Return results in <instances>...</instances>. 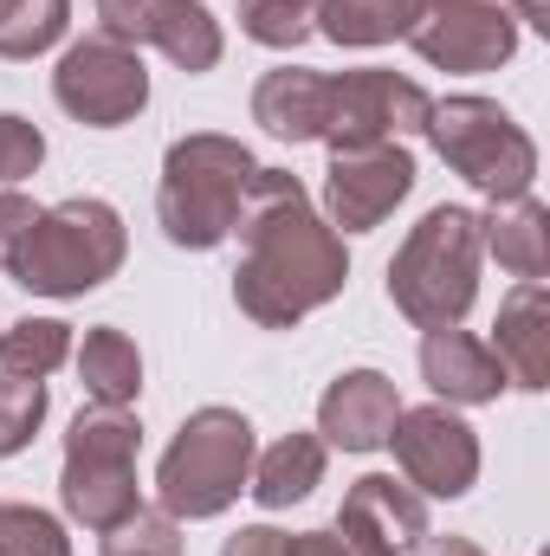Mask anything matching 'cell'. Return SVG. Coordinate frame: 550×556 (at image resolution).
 Listing matches in <instances>:
<instances>
[{"instance_id": "6da1fadb", "label": "cell", "mask_w": 550, "mask_h": 556, "mask_svg": "<svg viewBox=\"0 0 550 556\" xmlns=\"http://www.w3.org/2000/svg\"><path fill=\"white\" fill-rule=\"evenodd\" d=\"M234 233L247 247V260L234 273V304L260 330H291L298 317L330 304L343 291V278H350L337 227L311 214L298 175H285V168H260L247 181Z\"/></svg>"}, {"instance_id": "7a4b0ae2", "label": "cell", "mask_w": 550, "mask_h": 556, "mask_svg": "<svg viewBox=\"0 0 550 556\" xmlns=\"http://www.w3.org/2000/svg\"><path fill=\"white\" fill-rule=\"evenodd\" d=\"M260 175L253 149L234 137H182L162 155V188H155V220L175 247L208 253L234 233L247 181Z\"/></svg>"}, {"instance_id": "3957f363", "label": "cell", "mask_w": 550, "mask_h": 556, "mask_svg": "<svg viewBox=\"0 0 550 556\" xmlns=\"http://www.w3.org/2000/svg\"><path fill=\"white\" fill-rule=\"evenodd\" d=\"M124 247H130L124 214L111 201L78 194V201H59V207L33 214L7 273H13V285H26L39 298H85L124 266Z\"/></svg>"}, {"instance_id": "277c9868", "label": "cell", "mask_w": 550, "mask_h": 556, "mask_svg": "<svg viewBox=\"0 0 550 556\" xmlns=\"http://www.w3.org/2000/svg\"><path fill=\"white\" fill-rule=\"evenodd\" d=\"M479 291V214L427 207L389 260V298L414 330H453Z\"/></svg>"}, {"instance_id": "5b68a950", "label": "cell", "mask_w": 550, "mask_h": 556, "mask_svg": "<svg viewBox=\"0 0 550 556\" xmlns=\"http://www.w3.org/2000/svg\"><path fill=\"white\" fill-rule=\"evenodd\" d=\"M253 459H260L253 420L234 415V408H195V415L182 420V433L168 440L162 466H155V498H162V511L175 525L182 518L188 525L195 518H221L247 492Z\"/></svg>"}, {"instance_id": "8992f818", "label": "cell", "mask_w": 550, "mask_h": 556, "mask_svg": "<svg viewBox=\"0 0 550 556\" xmlns=\"http://www.w3.org/2000/svg\"><path fill=\"white\" fill-rule=\"evenodd\" d=\"M137 446L142 427L124 408H85L65 433V472H59V498L85 531H117L137 511Z\"/></svg>"}, {"instance_id": "52a82bcc", "label": "cell", "mask_w": 550, "mask_h": 556, "mask_svg": "<svg viewBox=\"0 0 550 556\" xmlns=\"http://www.w3.org/2000/svg\"><path fill=\"white\" fill-rule=\"evenodd\" d=\"M421 137L440 149V162L473 181L479 194L492 201H518L532 194V175H538V142L525 137L492 98H440L427 104V124Z\"/></svg>"}, {"instance_id": "ba28073f", "label": "cell", "mask_w": 550, "mask_h": 556, "mask_svg": "<svg viewBox=\"0 0 550 556\" xmlns=\"http://www.w3.org/2000/svg\"><path fill=\"white\" fill-rule=\"evenodd\" d=\"M52 98L85 130H124L149 104V72H142L137 46L111 39V33H91V39L65 46V59L52 72Z\"/></svg>"}, {"instance_id": "9c48e42d", "label": "cell", "mask_w": 550, "mask_h": 556, "mask_svg": "<svg viewBox=\"0 0 550 556\" xmlns=\"http://www.w3.org/2000/svg\"><path fill=\"white\" fill-rule=\"evenodd\" d=\"M427 91L414 78H396L383 65H363V72H343L330 78V104H324V142L330 155L343 149H376V142H402L427 124Z\"/></svg>"}, {"instance_id": "30bf717a", "label": "cell", "mask_w": 550, "mask_h": 556, "mask_svg": "<svg viewBox=\"0 0 550 556\" xmlns=\"http://www.w3.org/2000/svg\"><path fill=\"white\" fill-rule=\"evenodd\" d=\"M389 446H396V466H402V485L421 498H460L473 492L479 479V440L473 427L453 415V408H402L389 427Z\"/></svg>"}, {"instance_id": "8fae6325", "label": "cell", "mask_w": 550, "mask_h": 556, "mask_svg": "<svg viewBox=\"0 0 550 556\" xmlns=\"http://www.w3.org/2000/svg\"><path fill=\"white\" fill-rule=\"evenodd\" d=\"M414 52L440 72H499L518 52L512 7H473V0H434L414 20Z\"/></svg>"}, {"instance_id": "7c38bea8", "label": "cell", "mask_w": 550, "mask_h": 556, "mask_svg": "<svg viewBox=\"0 0 550 556\" xmlns=\"http://www.w3.org/2000/svg\"><path fill=\"white\" fill-rule=\"evenodd\" d=\"M414 188V155L402 142H376V149H343L330 155V175H324V207H330V227L343 233H370L396 214V201H409Z\"/></svg>"}, {"instance_id": "4fadbf2b", "label": "cell", "mask_w": 550, "mask_h": 556, "mask_svg": "<svg viewBox=\"0 0 550 556\" xmlns=\"http://www.w3.org/2000/svg\"><path fill=\"white\" fill-rule=\"evenodd\" d=\"M396 415H402L396 382H389L383 369H350V376H337V382L324 389V402H317V433H324L330 446H343V453H376V446H389Z\"/></svg>"}, {"instance_id": "5bb4252c", "label": "cell", "mask_w": 550, "mask_h": 556, "mask_svg": "<svg viewBox=\"0 0 550 556\" xmlns=\"http://www.w3.org/2000/svg\"><path fill=\"white\" fill-rule=\"evenodd\" d=\"M421 376H427V389H434L440 402H460V408L499 402V389H505V369H499L492 343L466 337L460 324H453V330H427V343H421Z\"/></svg>"}, {"instance_id": "9a60e30c", "label": "cell", "mask_w": 550, "mask_h": 556, "mask_svg": "<svg viewBox=\"0 0 550 556\" xmlns=\"http://www.w3.org/2000/svg\"><path fill=\"white\" fill-rule=\"evenodd\" d=\"M492 356H499L505 382H518V389H545L550 382V298H545V278H518V291L499 304Z\"/></svg>"}, {"instance_id": "2e32d148", "label": "cell", "mask_w": 550, "mask_h": 556, "mask_svg": "<svg viewBox=\"0 0 550 556\" xmlns=\"http://www.w3.org/2000/svg\"><path fill=\"white\" fill-rule=\"evenodd\" d=\"M324 104H330V78L304 72V65H278L253 91V117L278 142H317L324 137Z\"/></svg>"}, {"instance_id": "e0dca14e", "label": "cell", "mask_w": 550, "mask_h": 556, "mask_svg": "<svg viewBox=\"0 0 550 556\" xmlns=\"http://www.w3.org/2000/svg\"><path fill=\"white\" fill-rule=\"evenodd\" d=\"M343 518L350 525H363L383 551H414L421 538H427V505H421V492L409 485H396L389 472H370V479H357L350 485V498H343Z\"/></svg>"}, {"instance_id": "ac0fdd59", "label": "cell", "mask_w": 550, "mask_h": 556, "mask_svg": "<svg viewBox=\"0 0 550 556\" xmlns=\"http://www.w3.org/2000/svg\"><path fill=\"white\" fill-rule=\"evenodd\" d=\"M479 247H492V260L518 278L550 273V214L545 201L518 194V201H492V214L479 220Z\"/></svg>"}, {"instance_id": "d6986e66", "label": "cell", "mask_w": 550, "mask_h": 556, "mask_svg": "<svg viewBox=\"0 0 550 556\" xmlns=\"http://www.w3.org/2000/svg\"><path fill=\"white\" fill-rule=\"evenodd\" d=\"M427 0H317L311 33H324L330 46H389L409 39Z\"/></svg>"}, {"instance_id": "ffe728a7", "label": "cell", "mask_w": 550, "mask_h": 556, "mask_svg": "<svg viewBox=\"0 0 550 556\" xmlns=\"http://www.w3.org/2000/svg\"><path fill=\"white\" fill-rule=\"evenodd\" d=\"M78 376H85V395H91L98 408H130V402L142 395V356H137V343H130L117 324L85 330Z\"/></svg>"}, {"instance_id": "44dd1931", "label": "cell", "mask_w": 550, "mask_h": 556, "mask_svg": "<svg viewBox=\"0 0 550 556\" xmlns=\"http://www.w3.org/2000/svg\"><path fill=\"white\" fill-rule=\"evenodd\" d=\"M317 479H324V440H317V433H285L266 459H253L247 492H253L266 511H285V505L311 498Z\"/></svg>"}, {"instance_id": "7402d4cb", "label": "cell", "mask_w": 550, "mask_h": 556, "mask_svg": "<svg viewBox=\"0 0 550 556\" xmlns=\"http://www.w3.org/2000/svg\"><path fill=\"white\" fill-rule=\"evenodd\" d=\"M149 46L162 59H175L182 72H214L221 65V20L201 0H168L162 20H155V33H149Z\"/></svg>"}, {"instance_id": "603a6c76", "label": "cell", "mask_w": 550, "mask_h": 556, "mask_svg": "<svg viewBox=\"0 0 550 556\" xmlns=\"http://www.w3.org/2000/svg\"><path fill=\"white\" fill-rule=\"evenodd\" d=\"M65 356H72V324H59V317H26V324L0 330V376L46 382Z\"/></svg>"}, {"instance_id": "cb8c5ba5", "label": "cell", "mask_w": 550, "mask_h": 556, "mask_svg": "<svg viewBox=\"0 0 550 556\" xmlns=\"http://www.w3.org/2000/svg\"><path fill=\"white\" fill-rule=\"evenodd\" d=\"M72 26V0H13V13L0 20V59H39L46 46H59Z\"/></svg>"}, {"instance_id": "d4e9b609", "label": "cell", "mask_w": 550, "mask_h": 556, "mask_svg": "<svg viewBox=\"0 0 550 556\" xmlns=\"http://www.w3.org/2000/svg\"><path fill=\"white\" fill-rule=\"evenodd\" d=\"M311 13L317 0H240V33L273 52H291L298 39H311Z\"/></svg>"}, {"instance_id": "484cf974", "label": "cell", "mask_w": 550, "mask_h": 556, "mask_svg": "<svg viewBox=\"0 0 550 556\" xmlns=\"http://www.w3.org/2000/svg\"><path fill=\"white\" fill-rule=\"evenodd\" d=\"M0 556H72V538L39 505H0Z\"/></svg>"}, {"instance_id": "4316f807", "label": "cell", "mask_w": 550, "mask_h": 556, "mask_svg": "<svg viewBox=\"0 0 550 556\" xmlns=\"http://www.w3.org/2000/svg\"><path fill=\"white\" fill-rule=\"evenodd\" d=\"M46 420V382L26 376H0V459H13Z\"/></svg>"}, {"instance_id": "83f0119b", "label": "cell", "mask_w": 550, "mask_h": 556, "mask_svg": "<svg viewBox=\"0 0 550 556\" xmlns=\"http://www.w3.org/2000/svg\"><path fill=\"white\" fill-rule=\"evenodd\" d=\"M104 556H182V525L168 511H130L117 531H104Z\"/></svg>"}, {"instance_id": "f1b7e54d", "label": "cell", "mask_w": 550, "mask_h": 556, "mask_svg": "<svg viewBox=\"0 0 550 556\" xmlns=\"http://www.w3.org/2000/svg\"><path fill=\"white\" fill-rule=\"evenodd\" d=\"M39 162H46V137H39V124L0 111V188H20L26 175H39Z\"/></svg>"}, {"instance_id": "f546056e", "label": "cell", "mask_w": 550, "mask_h": 556, "mask_svg": "<svg viewBox=\"0 0 550 556\" xmlns=\"http://www.w3.org/2000/svg\"><path fill=\"white\" fill-rule=\"evenodd\" d=\"M285 556H389L363 525H350L343 511H337V525H324V531H298V538H285Z\"/></svg>"}, {"instance_id": "4dcf8cb0", "label": "cell", "mask_w": 550, "mask_h": 556, "mask_svg": "<svg viewBox=\"0 0 550 556\" xmlns=\"http://www.w3.org/2000/svg\"><path fill=\"white\" fill-rule=\"evenodd\" d=\"M162 7H168V0H98V20H104L111 39H124V46H149Z\"/></svg>"}, {"instance_id": "1f68e13d", "label": "cell", "mask_w": 550, "mask_h": 556, "mask_svg": "<svg viewBox=\"0 0 550 556\" xmlns=\"http://www.w3.org/2000/svg\"><path fill=\"white\" fill-rule=\"evenodd\" d=\"M33 214H39V207H33L26 194H13V188H0V266L13 260V247H20V233L33 227Z\"/></svg>"}, {"instance_id": "d6a6232c", "label": "cell", "mask_w": 550, "mask_h": 556, "mask_svg": "<svg viewBox=\"0 0 550 556\" xmlns=\"http://www.w3.org/2000/svg\"><path fill=\"white\" fill-rule=\"evenodd\" d=\"M221 556H285V531H273V525L234 531V538H227V551H221Z\"/></svg>"}, {"instance_id": "836d02e7", "label": "cell", "mask_w": 550, "mask_h": 556, "mask_svg": "<svg viewBox=\"0 0 550 556\" xmlns=\"http://www.w3.org/2000/svg\"><path fill=\"white\" fill-rule=\"evenodd\" d=\"M414 556H486L479 544H466V538H421Z\"/></svg>"}, {"instance_id": "e575fe53", "label": "cell", "mask_w": 550, "mask_h": 556, "mask_svg": "<svg viewBox=\"0 0 550 556\" xmlns=\"http://www.w3.org/2000/svg\"><path fill=\"white\" fill-rule=\"evenodd\" d=\"M512 20H525V26L550 33V0H512Z\"/></svg>"}, {"instance_id": "d590c367", "label": "cell", "mask_w": 550, "mask_h": 556, "mask_svg": "<svg viewBox=\"0 0 550 556\" xmlns=\"http://www.w3.org/2000/svg\"><path fill=\"white\" fill-rule=\"evenodd\" d=\"M473 7H512V0H473Z\"/></svg>"}, {"instance_id": "8d00e7d4", "label": "cell", "mask_w": 550, "mask_h": 556, "mask_svg": "<svg viewBox=\"0 0 550 556\" xmlns=\"http://www.w3.org/2000/svg\"><path fill=\"white\" fill-rule=\"evenodd\" d=\"M7 13H13V0H0V20H7Z\"/></svg>"}]
</instances>
